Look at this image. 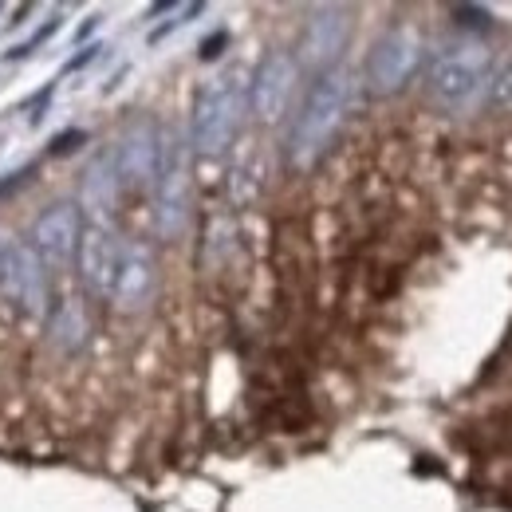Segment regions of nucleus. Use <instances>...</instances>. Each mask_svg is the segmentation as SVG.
<instances>
[{
  "mask_svg": "<svg viewBox=\"0 0 512 512\" xmlns=\"http://www.w3.org/2000/svg\"><path fill=\"white\" fill-rule=\"evenodd\" d=\"M351 75L343 67H331L323 71L320 79L312 83L300 115H296V127L288 134V162L296 170H308L312 162H320L327 154V146L335 142V134L347 119V107H351Z\"/></svg>",
  "mask_w": 512,
  "mask_h": 512,
  "instance_id": "obj_1",
  "label": "nucleus"
},
{
  "mask_svg": "<svg viewBox=\"0 0 512 512\" xmlns=\"http://www.w3.org/2000/svg\"><path fill=\"white\" fill-rule=\"evenodd\" d=\"M249 115V75L245 71H221L217 79L201 83L193 99L190 142L197 154H225L233 138L245 127Z\"/></svg>",
  "mask_w": 512,
  "mask_h": 512,
  "instance_id": "obj_2",
  "label": "nucleus"
},
{
  "mask_svg": "<svg viewBox=\"0 0 512 512\" xmlns=\"http://www.w3.org/2000/svg\"><path fill=\"white\" fill-rule=\"evenodd\" d=\"M493 56L481 44H457L434 56L430 64V95L446 107H461L485 79H489Z\"/></svg>",
  "mask_w": 512,
  "mask_h": 512,
  "instance_id": "obj_3",
  "label": "nucleus"
},
{
  "mask_svg": "<svg viewBox=\"0 0 512 512\" xmlns=\"http://www.w3.org/2000/svg\"><path fill=\"white\" fill-rule=\"evenodd\" d=\"M418 67H422V40L410 28H394L367 56V83L375 95H394L414 79Z\"/></svg>",
  "mask_w": 512,
  "mask_h": 512,
  "instance_id": "obj_4",
  "label": "nucleus"
},
{
  "mask_svg": "<svg viewBox=\"0 0 512 512\" xmlns=\"http://www.w3.org/2000/svg\"><path fill=\"white\" fill-rule=\"evenodd\" d=\"M300 83V67L292 52H268L249 79V107L260 123H280Z\"/></svg>",
  "mask_w": 512,
  "mask_h": 512,
  "instance_id": "obj_5",
  "label": "nucleus"
},
{
  "mask_svg": "<svg viewBox=\"0 0 512 512\" xmlns=\"http://www.w3.org/2000/svg\"><path fill=\"white\" fill-rule=\"evenodd\" d=\"M79 233H83V213H79V205H75V201H56V205H48V209L36 217L28 245L40 253V260H44L52 272H64V268L75 264Z\"/></svg>",
  "mask_w": 512,
  "mask_h": 512,
  "instance_id": "obj_6",
  "label": "nucleus"
},
{
  "mask_svg": "<svg viewBox=\"0 0 512 512\" xmlns=\"http://www.w3.org/2000/svg\"><path fill=\"white\" fill-rule=\"evenodd\" d=\"M8 300L28 312V316H44L48 312V264L28 241H12L8 260H4V276H0Z\"/></svg>",
  "mask_w": 512,
  "mask_h": 512,
  "instance_id": "obj_7",
  "label": "nucleus"
},
{
  "mask_svg": "<svg viewBox=\"0 0 512 512\" xmlns=\"http://www.w3.org/2000/svg\"><path fill=\"white\" fill-rule=\"evenodd\" d=\"M162 130L154 127L150 119L146 123H134V127L119 138L115 146V166H119V182L130 190H150L158 182V170H162Z\"/></svg>",
  "mask_w": 512,
  "mask_h": 512,
  "instance_id": "obj_8",
  "label": "nucleus"
},
{
  "mask_svg": "<svg viewBox=\"0 0 512 512\" xmlns=\"http://www.w3.org/2000/svg\"><path fill=\"white\" fill-rule=\"evenodd\" d=\"M154 197H158V209H154L158 233L178 237L186 229V217H190V170H186V158H182L178 146L162 150V170H158V182H154Z\"/></svg>",
  "mask_w": 512,
  "mask_h": 512,
  "instance_id": "obj_9",
  "label": "nucleus"
},
{
  "mask_svg": "<svg viewBox=\"0 0 512 512\" xmlns=\"http://www.w3.org/2000/svg\"><path fill=\"white\" fill-rule=\"evenodd\" d=\"M347 36H351V20H347V8H316L304 36H300V56L296 67H308V71H323L339 60V52L347 48Z\"/></svg>",
  "mask_w": 512,
  "mask_h": 512,
  "instance_id": "obj_10",
  "label": "nucleus"
},
{
  "mask_svg": "<svg viewBox=\"0 0 512 512\" xmlns=\"http://www.w3.org/2000/svg\"><path fill=\"white\" fill-rule=\"evenodd\" d=\"M119 256H123V245L115 241V233L107 225H83L79 249H75V268H79V280L87 284V292L111 296Z\"/></svg>",
  "mask_w": 512,
  "mask_h": 512,
  "instance_id": "obj_11",
  "label": "nucleus"
},
{
  "mask_svg": "<svg viewBox=\"0 0 512 512\" xmlns=\"http://www.w3.org/2000/svg\"><path fill=\"white\" fill-rule=\"evenodd\" d=\"M154 284H158V268H154V256L146 253L142 245H127L119 256V268H115V284H111V300L119 312H142L154 296Z\"/></svg>",
  "mask_w": 512,
  "mask_h": 512,
  "instance_id": "obj_12",
  "label": "nucleus"
},
{
  "mask_svg": "<svg viewBox=\"0 0 512 512\" xmlns=\"http://www.w3.org/2000/svg\"><path fill=\"white\" fill-rule=\"evenodd\" d=\"M119 166H115V150H103L99 158H91V166L83 170V182H79V213H91L95 225L107 221V213H115L119 205Z\"/></svg>",
  "mask_w": 512,
  "mask_h": 512,
  "instance_id": "obj_13",
  "label": "nucleus"
},
{
  "mask_svg": "<svg viewBox=\"0 0 512 512\" xmlns=\"http://www.w3.org/2000/svg\"><path fill=\"white\" fill-rule=\"evenodd\" d=\"M48 339L64 355L83 347V339H87V312H83V304L75 296H64V300L52 304V312H48Z\"/></svg>",
  "mask_w": 512,
  "mask_h": 512,
  "instance_id": "obj_14",
  "label": "nucleus"
},
{
  "mask_svg": "<svg viewBox=\"0 0 512 512\" xmlns=\"http://www.w3.org/2000/svg\"><path fill=\"white\" fill-rule=\"evenodd\" d=\"M60 28H64V16H60V12H52V20H44V24L24 40V44H16L12 52H4V60H24V56H32V52H36V48H44Z\"/></svg>",
  "mask_w": 512,
  "mask_h": 512,
  "instance_id": "obj_15",
  "label": "nucleus"
},
{
  "mask_svg": "<svg viewBox=\"0 0 512 512\" xmlns=\"http://www.w3.org/2000/svg\"><path fill=\"white\" fill-rule=\"evenodd\" d=\"M201 12H205V4H186V8H178V12H174V20H166L162 28H154V32H150V40H162L166 32H174V28H182V24H190L193 16H201Z\"/></svg>",
  "mask_w": 512,
  "mask_h": 512,
  "instance_id": "obj_16",
  "label": "nucleus"
},
{
  "mask_svg": "<svg viewBox=\"0 0 512 512\" xmlns=\"http://www.w3.org/2000/svg\"><path fill=\"white\" fill-rule=\"evenodd\" d=\"M493 103H497V107H509L512 111V64L493 79Z\"/></svg>",
  "mask_w": 512,
  "mask_h": 512,
  "instance_id": "obj_17",
  "label": "nucleus"
},
{
  "mask_svg": "<svg viewBox=\"0 0 512 512\" xmlns=\"http://www.w3.org/2000/svg\"><path fill=\"white\" fill-rule=\"evenodd\" d=\"M99 52H103V44H83V48H79V56H71V60H67L64 71H83L87 64H95V60H99Z\"/></svg>",
  "mask_w": 512,
  "mask_h": 512,
  "instance_id": "obj_18",
  "label": "nucleus"
},
{
  "mask_svg": "<svg viewBox=\"0 0 512 512\" xmlns=\"http://www.w3.org/2000/svg\"><path fill=\"white\" fill-rule=\"evenodd\" d=\"M229 44V36L225 32H217V36H209L205 44H201V60H213V56H221V48Z\"/></svg>",
  "mask_w": 512,
  "mask_h": 512,
  "instance_id": "obj_19",
  "label": "nucleus"
},
{
  "mask_svg": "<svg viewBox=\"0 0 512 512\" xmlns=\"http://www.w3.org/2000/svg\"><path fill=\"white\" fill-rule=\"evenodd\" d=\"M8 245H12V241H8V237H4V229H0V276H4V260H8Z\"/></svg>",
  "mask_w": 512,
  "mask_h": 512,
  "instance_id": "obj_20",
  "label": "nucleus"
}]
</instances>
